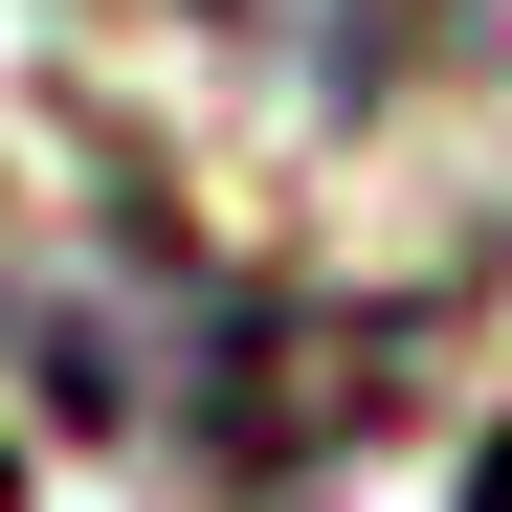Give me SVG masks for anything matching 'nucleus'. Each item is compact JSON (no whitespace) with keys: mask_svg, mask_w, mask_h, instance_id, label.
<instances>
[{"mask_svg":"<svg viewBox=\"0 0 512 512\" xmlns=\"http://www.w3.org/2000/svg\"><path fill=\"white\" fill-rule=\"evenodd\" d=\"M201 23H223V45H268L290 90L357 112V90H379V45H401V0H201Z\"/></svg>","mask_w":512,"mask_h":512,"instance_id":"nucleus-1","label":"nucleus"},{"mask_svg":"<svg viewBox=\"0 0 512 512\" xmlns=\"http://www.w3.org/2000/svg\"><path fill=\"white\" fill-rule=\"evenodd\" d=\"M468 512H512V423H490V468H468Z\"/></svg>","mask_w":512,"mask_h":512,"instance_id":"nucleus-2","label":"nucleus"}]
</instances>
